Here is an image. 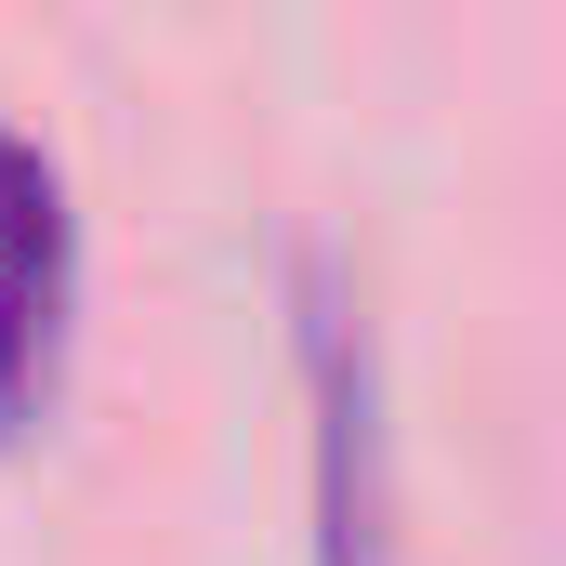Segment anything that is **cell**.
I'll return each instance as SVG.
<instances>
[{
    "instance_id": "7a4b0ae2",
    "label": "cell",
    "mask_w": 566,
    "mask_h": 566,
    "mask_svg": "<svg viewBox=\"0 0 566 566\" xmlns=\"http://www.w3.org/2000/svg\"><path fill=\"white\" fill-rule=\"evenodd\" d=\"M66 251H80V224H66V171H53V145L27 133V119H0V422H27L40 382H53Z\"/></svg>"
},
{
    "instance_id": "6da1fadb",
    "label": "cell",
    "mask_w": 566,
    "mask_h": 566,
    "mask_svg": "<svg viewBox=\"0 0 566 566\" xmlns=\"http://www.w3.org/2000/svg\"><path fill=\"white\" fill-rule=\"evenodd\" d=\"M290 277H303V369H316V554L369 566L382 554V369H369V329L316 238Z\"/></svg>"
}]
</instances>
